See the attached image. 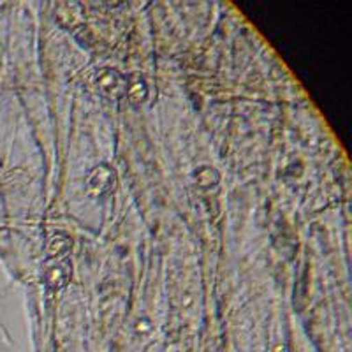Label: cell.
<instances>
[{
    "label": "cell",
    "instance_id": "3",
    "mask_svg": "<svg viewBox=\"0 0 352 352\" xmlns=\"http://www.w3.org/2000/svg\"><path fill=\"white\" fill-rule=\"evenodd\" d=\"M71 276V264L67 261H58L56 264H52L44 272V280L52 289H62L69 282Z\"/></svg>",
    "mask_w": 352,
    "mask_h": 352
},
{
    "label": "cell",
    "instance_id": "4",
    "mask_svg": "<svg viewBox=\"0 0 352 352\" xmlns=\"http://www.w3.org/2000/svg\"><path fill=\"white\" fill-rule=\"evenodd\" d=\"M127 96L129 99L134 102V104H140L141 100L146 99L148 96V88H146V83L143 80L132 81L131 87H127Z\"/></svg>",
    "mask_w": 352,
    "mask_h": 352
},
{
    "label": "cell",
    "instance_id": "1",
    "mask_svg": "<svg viewBox=\"0 0 352 352\" xmlns=\"http://www.w3.org/2000/svg\"><path fill=\"white\" fill-rule=\"evenodd\" d=\"M96 85L102 96H108L111 99H118L120 96L127 94V80H124V76L111 69H102L97 74Z\"/></svg>",
    "mask_w": 352,
    "mask_h": 352
},
{
    "label": "cell",
    "instance_id": "2",
    "mask_svg": "<svg viewBox=\"0 0 352 352\" xmlns=\"http://www.w3.org/2000/svg\"><path fill=\"white\" fill-rule=\"evenodd\" d=\"M113 184H115V171L106 164L97 166L88 176V190L92 196H102L109 192Z\"/></svg>",
    "mask_w": 352,
    "mask_h": 352
}]
</instances>
